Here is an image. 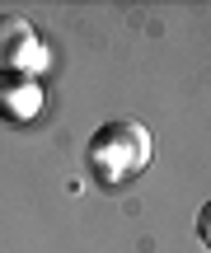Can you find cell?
Here are the masks:
<instances>
[{"label": "cell", "instance_id": "6da1fadb", "mask_svg": "<svg viewBox=\"0 0 211 253\" xmlns=\"http://www.w3.org/2000/svg\"><path fill=\"white\" fill-rule=\"evenodd\" d=\"M127 145H131V150H141V145H150V136L141 131L136 122H108L99 136H94V155L118 150V160H113L108 173H136L141 164H146V160H136V155H127Z\"/></svg>", "mask_w": 211, "mask_h": 253}, {"label": "cell", "instance_id": "7a4b0ae2", "mask_svg": "<svg viewBox=\"0 0 211 253\" xmlns=\"http://www.w3.org/2000/svg\"><path fill=\"white\" fill-rule=\"evenodd\" d=\"M24 56H33V33H28L24 19L0 14V71L5 66H19Z\"/></svg>", "mask_w": 211, "mask_h": 253}, {"label": "cell", "instance_id": "3957f363", "mask_svg": "<svg viewBox=\"0 0 211 253\" xmlns=\"http://www.w3.org/2000/svg\"><path fill=\"white\" fill-rule=\"evenodd\" d=\"M197 239H202V244H207V253H211V202H207L202 211H197Z\"/></svg>", "mask_w": 211, "mask_h": 253}]
</instances>
